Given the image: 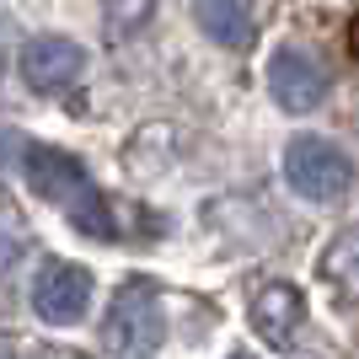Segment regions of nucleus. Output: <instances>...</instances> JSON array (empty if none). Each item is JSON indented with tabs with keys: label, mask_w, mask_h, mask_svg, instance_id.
I'll use <instances>...</instances> for the list:
<instances>
[{
	"label": "nucleus",
	"mask_w": 359,
	"mask_h": 359,
	"mask_svg": "<svg viewBox=\"0 0 359 359\" xmlns=\"http://www.w3.org/2000/svg\"><path fill=\"white\" fill-rule=\"evenodd\" d=\"M22 182L43 198L48 210H60L65 220L91 241H113V210H107L97 177L86 172V161H75L60 145H27L22 150Z\"/></svg>",
	"instance_id": "obj_1"
},
{
	"label": "nucleus",
	"mask_w": 359,
	"mask_h": 359,
	"mask_svg": "<svg viewBox=\"0 0 359 359\" xmlns=\"http://www.w3.org/2000/svg\"><path fill=\"white\" fill-rule=\"evenodd\" d=\"M285 182L306 204H338L354 188V156L327 135H295L285 145Z\"/></svg>",
	"instance_id": "obj_2"
},
{
	"label": "nucleus",
	"mask_w": 359,
	"mask_h": 359,
	"mask_svg": "<svg viewBox=\"0 0 359 359\" xmlns=\"http://www.w3.org/2000/svg\"><path fill=\"white\" fill-rule=\"evenodd\" d=\"M166 316H161V290L150 279H129L113 295V311L102 322V354L107 359H145L161 344Z\"/></svg>",
	"instance_id": "obj_3"
},
{
	"label": "nucleus",
	"mask_w": 359,
	"mask_h": 359,
	"mask_svg": "<svg viewBox=\"0 0 359 359\" xmlns=\"http://www.w3.org/2000/svg\"><path fill=\"white\" fill-rule=\"evenodd\" d=\"M91 290H97L91 269L70 263V257H43L32 273V311L48 327H75L91 306Z\"/></svg>",
	"instance_id": "obj_4"
},
{
	"label": "nucleus",
	"mask_w": 359,
	"mask_h": 359,
	"mask_svg": "<svg viewBox=\"0 0 359 359\" xmlns=\"http://www.w3.org/2000/svg\"><path fill=\"white\" fill-rule=\"evenodd\" d=\"M327 91H332V75L311 48L285 43V48L269 54V97L285 113H316V107L327 102Z\"/></svg>",
	"instance_id": "obj_5"
},
{
	"label": "nucleus",
	"mask_w": 359,
	"mask_h": 359,
	"mask_svg": "<svg viewBox=\"0 0 359 359\" xmlns=\"http://www.w3.org/2000/svg\"><path fill=\"white\" fill-rule=\"evenodd\" d=\"M16 65H22V81L32 91H65L86 70V48L75 38H65V32H38V38L22 43V60Z\"/></svg>",
	"instance_id": "obj_6"
},
{
	"label": "nucleus",
	"mask_w": 359,
	"mask_h": 359,
	"mask_svg": "<svg viewBox=\"0 0 359 359\" xmlns=\"http://www.w3.org/2000/svg\"><path fill=\"white\" fill-rule=\"evenodd\" d=\"M300 322H306V295H300L295 285L273 279V285H263L252 295V327H257V338L269 348H290L295 332H300Z\"/></svg>",
	"instance_id": "obj_7"
},
{
	"label": "nucleus",
	"mask_w": 359,
	"mask_h": 359,
	"mask_svg": "<svg viewBox=\"0 0 359 359\" xmlns=\"http://www.w3.org/2000/svg\"><path fill=\"white\" fill-rule=\"evenodd\" d=\"M194 22L210 32L220 48H247V43H252V32H257L252 0H198Z\"/></svg>",
	"instance_id": "obj_8"
},
{
	"label": "nucleus",
	"mask_w": 359,
	"mask_h": 359,
	"mask_svg": "<svg viewBox=\"0 0 359 359\" xmlns=\"http://www.w3.org/2000/svg\"><path fill=\"white\" fill-rule=\"evenodd\" d=\"M322 279H327V290L344 300V306H359V225H348V231H338V236L327 241Z\"/></svg>",
	"instance_id": "obj_9"
},
{
	"label": "nucleus",
	"mask_w": 359,
	"mask_h": 359,
	"mask_svg": "<svg viewBox=\"0 0 359 359\" xmlns=\"http://www.w3.org/2000/svg\"><path fill=\"white\" fill-rule=\"evenodd\" d=\"M156 11V0H102V16H107V38H129L140 32Z\"/></svg>",
	"instance_id": "obj_10"
},
{
	"label": "nucleus",
	"mask_w": 359,
	"mask_h": 359,
	"mask_svg": "<svg viewBox=\"0 0 359 359\" xmlns=\"http://www.w3.org/2000/svg\"><path fill=\"white\" fill-rule=\"evenodd\" d=\"M231 359H257V354H231Z\"/></svg>",
	"instance_id": "obj_11"
},
{
	"label": "nucleus",
	"mask_w": 359,
	"mask_h": 359,
	"mask_svg": "<svg viewBox=\"0 0 359 359\" xmlns=\"http://www.w3.org/2000/svg\"><path fill=\"white\" fill-rule=\"evenodd\" d=\"M145 359H150V354H145Z\"/></svg>",
	"instance_id": "obj_12"
}]
</instances>
